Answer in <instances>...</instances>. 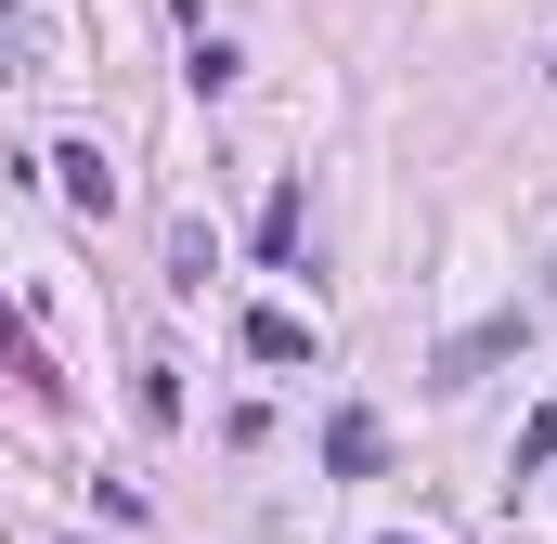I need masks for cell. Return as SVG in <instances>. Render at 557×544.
<instances>
[{
	"instance_id": "obj_1",
	"label": "cell",
	"mask_w": 557,
	"mask_h": 544,
	"mask_svg": "<svg viewBox=\"0 0 557 544\" xmlns=\"http://www.w3.org/2000/svg\"><path fill=\"white\" fill-rule=\"evenodd\" d=\"M506 350H519V311H493V324H467V337H441V350H428V390H467V376H493Z\"/></svg>"
},
{
	"instance_id": "obj_2",
	"label": "cell",
	"mask_w": 557,
	"mask_h": 544,
	"mask_svg": "<svg viewBox=\"0 0 557 544\" xmlns=\"http://www.w3.org/2000/svg\"><path fill=\"white\" fill-rule=\"evenodd\" d=\"M39 169H52V182H65V208H91V221H104V208H117V169H104V143H52V156H39Z\"/></svg>"
},
{
	"instance_id": "obj_3",
	"label": "cell",
	"mask_w": 557,
	"mask_h": 544,
	"mask_svg": "<svg viewBox=\"0 0 557 544\" xmlns=\"http://www.w3.org/2000/svg\"><path fill=\"white\" fill-rule=\"evenodd\" d=\"M376 454H389V428H376L363 403H350V415H324V467H337V480H376Z\"/></svg>"
},
{
	"instance_id": "obj_4",
	"label": "cell",
	"mask_w": 557,
	"mask_h": 544,
	"mask_svg": "<svg viewBox=\"0 0 557 544\" xmlns=\"http://www.w3.org/2000/svg\"><path fill=\"white\" fill-rule=\"evenodd\" d=\"M0 376H13L26 403H65V376H52V350H39V337H26L13 311H0Z\"/></svg>"
},
{
	"instance_id": "obj_5",
	"label": "cell",
	"mask_w": 557,
	"mask_h": 544,
	"mask_svg": "<svg viewBox=\"0 0 557 544\" xmlns=\"http://www.w3.org/2000/svg\"><path fill=\"white\" fill-rule=\"evenodd\" d=\"M298 221H311V182H298V169H285V182H273V208H260V260H298Z\"/></svg>"
},
{
	"instance_id": "obj_6",
	"label": "cell",
	"mask_w": 557,
	"mask_h": 544,
	"mask_svg": "<svg viewBox=\"0 0 557 544\" xmlns=\"http://www.w3.org/2000/svg\"><path fill=\"white\" fill-rule=\"evenodd\" d=\"M208 272H221V247H208V221L182 208V221H169V285H182V298H208Z\"/></svg>"
},
{
	"instance_id": "obj_7",
	"label": "cell",
	"mask_w": 557,
	"mask_h": 544,
	"mask_svg": "<svg viewBox=\"0 0 557 544\" xmlns=\"http://www.w3.org/2000/svg\"><path fill=\"white\" fill-rule=\"evenodd\" d=\"M247 363H311V324L298 311H247Z\"/></svg>"
},
{
	"instance_id": "obj_8",
	"label": "cell",
	"mask_w": 557,
	"mask_h": 544,
	"mask_svg": "<svg viewBox=\"0 0 557 544\" xmlns=\"http://www.w3.org/2000/svg\"><path fill=\"white\" fill-rule=\"evenodd\" d=\"M182 78H195V91H208V104H221V91H234V78H247V52H234V39H208V26H195V52H182Z\"/></svg>"
},
{
	"instance_id": "obj_9",
	"label": "cell",
	"mask_w": 557,
	"mask_h": 544,
	"mask_svg": "<svg viewBox=\"0 0 557 544\" xmlns=\"http://www.w3.org/2000/svg\"><path fill=\"white\" fill-rule=\"evenodd\" d=\"M131 403H143V428H182V363H143Z\"/></svg>"
},
{
	"instance_id": "obj_10",
	"label": "cell",
	"mask_w": 557,
	"mask_h": 544,
	"mask_svg": "<svg viewBox=\"0 0 557 544\" xmlns=\"http://www.w3.org/2000/svg\"><path fill=\"white\" fill-rule=\"evenodd\" d=\"M519 467H557V403L532 415V428H519Z\"/></svg>"
},
{
	"instance_id": "obj_11",
	"label": "cell",
	"mask_w": 557,
	"mask_h": 544,
	"mask_svg": "<svg viewBox=\"0 0 557 544\" xmlns=\"http://www.w3.org/2000/svg\"><path fill=\"white\" fill-rule=\"evenodd\" d=\"M0 26H13V0H0Z\"/></svg>"
},
{
	"instance_id": "obj_12",
	"label": "cell",
	"mask_w": 557,
	"mask_h": 544,
	"mask_svg": "<svg viewBox=\"0 0 557 544\" xmlns=\"http://www.w3.org/2000/svg\"><path fill=\"white\" fill-rule=\"evenodd\" d=\"M545 285H557V260H545Z\"/></svg>"
},
{
	"instance_id": "obj_13",
	"label": "cell",
	"mask_w": 557,
	"mask_h": 544,
	"mask_svg": "<svg viewBox=\"0 0 557 544\" xmlns=\"http://www.w3.org/2000/svg\"><path fill=\"white\" fill-rule=\"evenodd\" d=\"M545 78H557V65H545Z\"/></svg>"
},
{
	"instance_id": "obj_14",
	"label": "cell",
	"mask_w": 557,
	"mask_h": 544,
	"mask_svg": "<svg viewBox=\"0 0 557 544\" xmlns=\"http://www.w3.org/2000/svg\"><path fill=\"white\" fill-rule=\"evenodd\" d=\"M403 544H416V532H403Z\"/></svg>"
}]
</instances>
